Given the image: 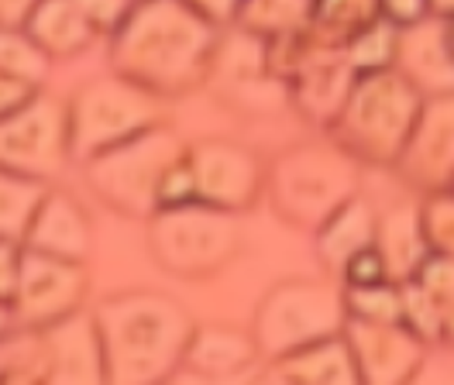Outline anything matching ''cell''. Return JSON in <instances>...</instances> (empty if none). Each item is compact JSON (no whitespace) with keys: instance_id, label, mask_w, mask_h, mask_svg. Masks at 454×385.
Here are the masks:
<instances>
[{"instance_id":"6da1fadb","label":"cell","mask_w":454,"mask_h":385,"mask_svg":"<svg viewBox=\"0 0 454 385\" xmlns=\"http://www.w3.org/2000/svg\"><path fill=\"white\" fill-rule=\"evenodd\" d=\"M221 28L183 0H135L111 35L114 73L155 97L190 93L214 73Z\"/></svg>"},{"instance_id":"7a4b0ae2","label":"cell","mask_w":454,"mask_h":385,"mask_svg":"<svg viewBox=\"0 0 454 385\" xmlns=\"http://www.w3.org/2000/svg\"><path fill=\"white\" fill-rule=\"evenodd\" d=\"M100 330L107 382H166L183 368L193 317L166 293H117L93 310Z\"/></svg>"},{"instance_id":"3957f363","label":"cell","mask_w":454,"mask_h":385,"mask_svg":"<svg viewBox=\"0 0 454 385\" xmlns=\"http://www.w3.org/2000/svg\"><path fill=\"white\" fill-rule=\"evenodd\" d=\"M420 107V90L399 69L362 73L327 131L358 165H396Z\"/></svg>"},{"instance_id":"277c9868","label":"cell","mask_w":454,"mask_h":385,"mask_svg":"<svg viewBox=\"0 0 454 385\" xmlns=\"http://www.w3.org/2000/svg\"><path fill=\"white\" fill-rule=\"evenodd\" d=\"M265 190L286 224L313 234L358 196V162L338 145H300L272 162Z\"/></svg>"},{"instance_id":"5b68a950","label":"cell","mask_w":454,"mask_h":385,"mask_svg":"<svg viewBox=\"0 0 454 385\" xmlns=\"http://www.w3.org/2000/svg\"><path fill=\"white\" fill-rule=\"evenodd\" d=\"M183 155L186 145L179 135L166 124H155L83 162L86 186L117 214L148 220L159 210L166 176Z\"/></svg>"},{"instance_id":"8992f818","label":"cell","mask_w":454,"mask_h":385,"mask_svg":"<svg viewBox=\"0 0 454 385\" xmlns=\"http://www.w3.org/2000/svg\"><path fill=\"white\" fill-rule=\"evenodd\" d=\"M152 258L179 279H210L224 269L241 248L238 214L217 210L210 203H179L162 207L148 217Z\"/></svg>"},{"instance_id":"52a82bcc","label":"cell","mask_w":454,"mask_h":385,"mask_svg":"<svg viewBox=\"0 0 454 385\" xmlns=\"http://www.w3.org/2000/svg\"><path fill=\"white\" fill-rule=\"evenodd\" d=\"M348 324L344 286L324 279H286L272 286L255 310L258 351L265 361L300 351L324 337H334Z\"/></svg>"},{"instance_id":"ba28073f","label":"cell","mask_w":454,"mask_h":385,"mask_svg":"<svg viewBox=\"0 0 454 385\" xmlns=\"http://www.w3.org/2000/svg\"><path fill=\"white\" fill-rule=\"evenodd\" d=\"M162 97L124 76H104L76 90L69 100V148L73 162H90L128 138L162 124Z\"/></svg>"},{"instance_id":"9c48e42d","label":"cell","mask_w":454,"mask_h":385,"mask_svg":"<svg viewBox=\"0 0 454 385\" xmlns=\"http://www.w3.org/2000/svg\"><path fill=\"white\" fill-rule=\"evenodd\" d=\"M69 159V104L59 97L38 90L25 107L0 117V169L49 183Z\"/></svg>"},{"instance_id":"30bf717a","label":"cell","mask_w":454,"mask_h":385,"mask_svg":"<svg viewBox=\"0 0 454 385\" xmlns=\"http://www.w3.org/2000/svg\"><path fill=\"white\" fill-rule=\"evenodd\" d=\"M186 169L193 183V200L210 203L227 214H245L265 190V169L252 148L210 138L186 145Z\"/></svg>"},{"instance_id":"8fae6325","label":"cell","mask_w":454,"mask_h":385,"mask_svg":"<svg viewBox=\"0 0 454 385\" xmlns=\"http://www.w3.org/2000/svg\"><path fill=\"white\" fill-rule=\"evenodd\" d=\"M86 289H90L86 262H69V258H56V255L25 248L18 293L11 302L18 327L42 330L66 320L69 313L83 310Z\"/></svg>"},{"instance_id":"7c38bea8","label":"cell","mask_w":454,"mask_h":385,"mask_svg":"<svg viewBox=\"0 0 454 385\" xmlns=\"http://www.w3.org/2000/svg\"><path fill=\"white\" fill-rule=\"evenodd\" d=\"M344 341L355 355L358 382L399 385L413 382L424 368L427 344L403 320H351L344 324Z\"/></svg>"},{"instance_id":"4fadbf2b","label":"cell","mask_w":454,"mask_h":385,"mask_svg":"<svg viewBox=\"0 0 454 385\" xmlns=\"http://www.w3.org/2000/svg\"><path fill=\"white\" fill-rule=\"evenodd\" d=\"M399 176L420 192L448 190L454 179V93L427 97L396 159Z\"/></svg>"},{"instance_id":"5bb4252c","label":"cell","mask_w":454,"mask_h":385,"mask_svg":"<svg viewBox=\"0 0 454 385\" xmlns=\"http://www.w3.org/2000/svg\"><path fill=\"white\" fill-rule=\"evenodd\" d=\"M310 35H313L310 49L303 52L300 66L293 69L289 90H293V100H296L300 114L310 124L331 128L338 121V114L344 107V100H348L355 80H358V73L351 69L348 55H344V45L324 42L313 28Z\"/></svg>"},{"instance_id":"9a60e30c","label":"cell","mask_w":454,"mask_h":385,"mask_svg":"<svg viewBox=\"0 0 454 385\" xmlns=\"http://www.w3.org/2000/svg\"><path fill=\"white\" fill-rule=\"evenodd\" d=\"M45 382H107V361L93 313L76 310L66 320L38 330Z\"/></svg>"},{"instance_id":"2e32d148","label":"cell","mask_w":454,"mask_h":385,"mask_svg":"<svg viewBox=\"0 0 454 385\" xmlns=\"http://www.w3.org/2000/svg\"><path fill=\"white\" fill-rule=\"evenodd\" d=\"M406 80L420 90V97L454 93V52L448 45V21L424 18L420 25L399 28L396 66Z\"/></svg>"},{"instance_id":"e0dca14e","label":"cell","mask_w":454,"mask_h":385,"mask_svg":"<svg viewBox=\"0 0 454 385\" xmlns=\"http://www.w3.org/2000/svg\"><path fill=\"white\" fill-rule=\"evenodd\" d=\"M25 248L69 258V262H86L93 251V224H90L86 207L69 192L49 190L31 217Z\"/></svg>"},{"instance_id":"ac0fdd59","label":"cell","mask_w":454,"mask_h":385,"mask_svg":"<svg viewBox=\"0 0 454 385\" xmlns=\"http://www.w3.org/2000/svg\"><path fill=\"white\" fill-rule=\"evenodd\" d=\"M269 379L289 385H358L355 355L344 341V330L334 337H324L300 351L269 361Z\"/></svg>"},{"instance_id":"d6986e66","label":"cell","mask_w":454,"mask_h":385,"mask_svg":"<svg viewBox=\"0 0 454 385\" xmlns=\"http://www.w3.org/2000/svg\"><path fill=\"white\" fill-rule=\"evenodd\" d=\"M375 251L382 255V265L393 282H406L424 269L430 245L420 224V203L393 207L375 220Z\"/></svg>"},{"instance_id":"ffe728a7","label":"cell","mask_w":454,"mask_h":385,"mask_svg":"<svg viewBox=\"0 0 454 385\" xmlns=\"http://www.w3.org/2000/svg\"><path fill=\"white\" fill-rule=\"evenodd\" d=\"M262 361L255 337L234 327H197L183 365L200 379H234Z\"/></svg>"},{"instance_id":"44dd1931","label":"cell","mask_w":454,"mask_h":385,"mask_svg":"<svg viewBox=\"0 0 454 385\" xmlns=\"http://www.w3.org/2000/svg\"><path fill=\"white\" fill-rule=\"evenodd\" d=\"M25 28L49 59H73L86 52L100 35L76 0H38Z\"/></svg>"},{"instance_id":"7402d4cb","label":"cell","mask_w":454,"mask_h":385,"mask_svg":"<svg viewBox=\"0 0 454 385\" xmlns=\"http://www.w3.org/2000/svg\"><path fill=\"white\" fill-rule=\"evenodd\" d=\"M375 214L369 210V203L362 196L348 200L334 217L327 220L324 227L313 231V241H317V255L324 262V269L338 279L344 272V265L365 251L369 245H375Z\"/></svg>"},{"instance_id":"603a6c76","label":"cell","mask_w":454,"mask_h":385,"mask_svg":"<svg viewBox=\"0 0 454 385\" xmlns=\"http://www.w3.org/2000/svg\"><path fill=\"white\" fill-rule=\"evenodd\" d=\"M49 183L31 179L21 172L0 169V238L4 241H21L31 227V217L38 210V203L45 200Z\"/></svg>"},{"instance_id":"cb8c5ba5","label":"cell","mask_w":454,"mask_h":385,"mask_svg":"<svg viewBox=\"0 0 454 385\" xmlns=\"http://www.w3.org/2000/svg\"><path fill=\"white\" fill-rule=\"evenodd\" d=\"M313 18V0H245L238 25L258 38L272 42L279 35L307 28Z\"/></svg>"},{"instance_id":"d4e9b609","label":"cell","mask_w":454,"mask_h":385,"mask_svg":"<svg viewBox=\"0 0 454 385\" xmlns=\"http://www.w3.org/2000/svg\"><path fill=\"white\" fill-rule=\"evenodd\" d=\"M379 14V0H313L310 28L331 45H344L351 35L372 25Z\"/></svg>"},{"instance_id":"484cf974","label":"cell","mask_w":454,"mask_h":385,"mask_svg":"<svg viewBox=\"0 0 454 385\" xmlns=\"http://www.w3.org/2000/svg\"><path fill=\"white\" fill-rule=\"evenodd\" d=\"M396 49H399V28L389 25L386 18H375L365 25L358 35H351L344 42V55L351 62V69L362 73H379V69H393L396 66Z\"/></svg>"},{"instance_id":"4316f807","label":"cell","mask_w":454,"mask_h":385,"mask_svg":"<svg viewBox=\"0 0 454 385\" xmlns=\"http://www.w3.org/2000/svg\"><path fill=\"white\" fill-rule=\"evenodd\" d=\"M52 59L49 52L28 35V28H0V73L18 76V80L42 86L49 76Z\"/></svg>"},{"instance_id":"83f0119b","label":"cell","mask_w":454,"mask_h":385,"mask_svg":"<svg viewBox=\"0 0 454 385\" xmlns=\"http://www.w3.org/2000/svg\"><path fill=\"white\" fill-rule=\"evenodd\" d=\"M413 282L420 286V293L427 296L434 317H437L441 344H454V258L430 255L424 269L413 275Z\"/></svg>"},{"instance_id":"f1b7e54d","label":"cell","mask_w":454,"mask_h":385,"mask_svg":"<svg viewBox=\"0 0 454 385\" xmlns=\"http://www.w3.org/2000/svg\"><path fill=\"white\" fill-rule=\"evenodd\" d=\"M344 306L351 320H403V286L393 279L344 286Z\"/></svg>"},{"instance_id":"f546056e","label":"cell","mask_w":454,"mask_h":385,"mask_svg":"<svg viewBox=\"0 0 454 385\" xmlns=\"http://www.w3.org/2000/svg\"><path fill=\"white\" fill-rule=\"evenodd\" d=\"M420 224H424L430 255L454 258V190L424 192V200H420Z\"/></svg>"},{"instance_id":"4dcf8cb0","label":"cell","mask_w":454,"mask_h":385,"mask_svg":"<svg viewBox=\"0 0 454 385\" xmlns=\"http://www.w3.org/2000/svg\"><path fill=\"white\" fill-rule=\"evenodd\" d=\"M76 4L83 7L100 35H114L117 25L128 18V11L135 7V0H76Z\"/></svg>"},{"instance_id":"1f68e13d","label":"cell","mask_w":454,"mask_h":385,"mask_svg":"<svg viewBox=\"0 0 454 385\" xmlns=\"http://www.w3.org/2000/svg\"><path fill=\"white\" fill-rule=\"evenodd\" d=\"M21 241H4L0 238V302H14L18 293V279H21Z\"/></svg>"},{"instance_id":"d6a6232c","label":"cell","mask_w":454,"mask_h":385,"mask_svg":"<svg viewBox=\"0 0 454 385\" xmlns=\"http://www.w3.org/2000/svg\"><path fill=\"white\" fill-rule=\"evenodd\" d=\"M379 14L396 28L420 25L424 18H430L427 0H379Z\"/></svg>"},{"instance_id":"836d02e7","label":"cell","mask_w":454,"mask_h":385,"mask_svg":"<svg viewBox=\"0 0 454 385\" xmlns=\"http://www.w3.org/2000/svg\"><path fill=\"white\" fill-rule=\"evenodd\" d=\"M186 7H193L200 18H207L210 25L227 28L238 25V14H241V4L245 0H183Z\"/></svg>"},{"instance_id":"e575fe53","label":"cell","mask_w":454,"mask_h":385,"mask_svg":"<svg viewBox=\"0 0 454 385\" xmlns=\"http://www.w3.org/2000/svg\"><path fill=\"white\" fill-rule=\"evenodd\" d=\"M38 90L42 86H31V82L18 80V76L0 73V117H7V114H14L18 107H25Z\"/></svg>"},{"instance_id":"d590c367","label":"cell","mask_w":454,"mask_h":385,"mask_svg":"<svg viewBox=\"0 0 454 385\" xmlns=\"http://www.w3.org/2000/svg\"><path fill=\"white\" fill-rule=\"evenodd\" d=\"M38 0H0V28H21Z\"/></svg>"},{"instance_id":"8d00e7d4","label":"cell","mask_w":454,"mask_h":385,"mask_svg":"<svg viewBox=\"0 0 454 385\" xmlns=\"http://www.w3.org/2000/svg\"><path fill=\"white\" fill-rule=\"evenodd\" d=\"M14 327H18L14 306H11V302H0V341H4V337H11V334H14Z\"/></svg>"},{"instance_id":"74e56055","label":"cell","mask_w":454,"mask_h":385,"mask_svg":"<svg viewBox=\"0 0 454 385\" xmlns=\"http://www.w3.org/2000/svg\"><path fill=\"white\" fill-rule=\"evenodd\" d=\"M427 7H430V18L454 21V0H427Z\"/></svg>"},{"instance_id":"f35d334b","label":"cell","mask_w":454,"mask_h":385,"mask_svg":"<svg viewBox=\"0 0 454 385\" xmlns=\"http://www.w3.org/2000/svg\"><path fill=\"white\" fill-rule=\"evenodd\" d=\"M7 341H11V337L0 341V382H7V365H14V361H7V355H4V351H7Z\"/></svg>"},{"instance_id":"ab89813d","label":"cell","mask_w":454,"mask_h":385,"mask_svg":"<svg viewBox=\"0 0 454 385\" xmlns=\"http://www.w3.org/2000/svg\"><path fill=\"white\" fill-rule=\"evenodd\" d=\"M448 45H451V52H454V21H448Z\"/></svg>"},{"instance_id":"60d3db41","label":"cell","mask_w":454,"mask_h":385,"mask_svg":"<svg viewBox=\"0 0 454 385\" xmlns=\"http://www.w3.org/2000/svg\"><path fill=\"white\" fill-rule=\"evenodd\" d=\"M448 190H454V179H451V186H448Z\"/></svg>"}]
</instances>
